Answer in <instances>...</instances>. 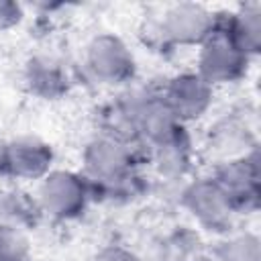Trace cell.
Here are the masks:
<instances>
[{"label": "cell", "mask_w": 261, "mask_h": 261, "mask_svg": "<svg viewBox=\"0 0 261 261\" xmlns=\"http://www.w3.org/2000/svg\"><path fill=\"white\" fill-rule=\"evenodd\" d=\"M51 159V153L45 149V145H39L35 141H18L10 149H6L4 165H8L18 175H39Z\"/></svg>", "instance_id": "cell-6"}, {"label": "cell", "mask_w": 261, "mask_h": 261, "mask_svg": "<svg viewBox=\"0 0 261 261\" xmlns=\"http://www.w3.org/2000/svg\"><path fill=\"white\" fill-rule=\"evenodd\" d=\"M4 159H6V149L0 145V165H4Z\"/></svg>", "instance_id": "cell-11"}, {"label": "cell", "mask_w": 261, "mask_h": 261, "mask_svg": "<svg viewBox=\"0 0 261 261\" xmlns=\"http://www.w3.org/2000/svg\"><path fill=\"white\" fill-rule=\"evenodd\" d=\"M88 161H90L92 171L104 179H112V177L120 175L122 169L126 167V155L122 153V149H118L112 143L94 145Z\"/></svg>", "instance_id": "cell-7"}, {"label": "cell", "mask_w": 261, "mask_h": 261, "mask_svg": "<svg viewBox=\"0 0 261 261\" xmlns=\"http://www.w3.org/2000/svg\"><path fill=\"white\" fill-rule=\"evenodd\" d=\"M43 204L57 216H69L84 206V188L69 173H55L43 186Z\"/></svg>", "instance_id": "cell-2"}, {"label": "cell", "mask_w": 261, "mask_h": 261, "mask_svg": "<svg viewBox=\"0 0 261 261\" xmlns=\"http://www.w3.org/2000/svg\"><path fill=\"white\" fill-rule=\"evenodd\" d=\"M27 243L12 226H0V261H20Z\"/></svg>", "instance_id": "cell-8"}, {"label": "cell", "mask_w": 261, "mask_h": 261, "mask_svg": "<svg viewBox=\"0 0 261 261\" xmlns=\"http://www.w3.org/2000/svg\"><path fill=\"white\" fill-rule=\"evenodd\" d=\"M90 65L96 71V75L116 82L130 73L133 59L120 41L112 37H100L94 41L90 49Z\"/></svg>", "instance_id": "cell-1"}, {"label": "cell", "mask_w": 261, "mask_h": 261, "mask_svg": "<svg viewBox=\"0 0 261 261\" xmlns=\"http://www.w3.org/2000/svg\"><path fill=\"white\" fill-rule=\"evenodd\" d=\"M208 100V90L202 80L186 75L173 82L169 90V108L175 116H198Z\"/></svg>", "instance_id": "cell-5"}, {"label": "cell", "mask_w": 261, "mask_h": 261, "mask_svg": "<svg viewBox=\"0 0 261 261\" xmlns=\"http://www.w3.org/2000/svg\"><path fill=\"white\" fill-rule=\"evenodd\" d=\"M165 33L171 39L184 41V43L200 41L212 33V18L200 6L181 4V6H175L167 12Z\"/></svg>", "instance_id": "cell-3"}, {"label": "cell", "mask_w": 261, "mask_h": 261, "mask_svg": "<svg viewBox=\"0 0 261 261\" xmlns=\"http://www.w3.org/2000/svg\"><path fill=\"white\" fill-rule=\"evenodd\" d=\"M241 65V49L230 37L212 39L202 53V69L210 80L230 77Z\"/></svg>", "instance_id": "cell-4"}, {"label": "cell", "mask_w": 261, "mask_h": 261, "mask_svg": "<svg viewBox=\"0 0 261 261\" xmlns=\"http://www.w3.org/2000/svg\"><path fill=\"white\" fill-rule=\"evenodd\" d=\"M96 261H137V259L120 249H110V251H104Z\"/></svg>", "instance_id": "cell-10"}, {"label": "cell", "mask_w": 261, "mask_h": 261, "mask_svg": "<svg viewBox=\"0 0 261 261\" xmlns=\"http://www.w3.org/2000/svg\"><path fill=\"white\" fill-rule=\"evenodd\" d=\"M20 16V10L16 4H10V2H0V27H8L12 24L14 20H18Z\"/></svg>", "instance_id": "cell-9"}]
</instances>
